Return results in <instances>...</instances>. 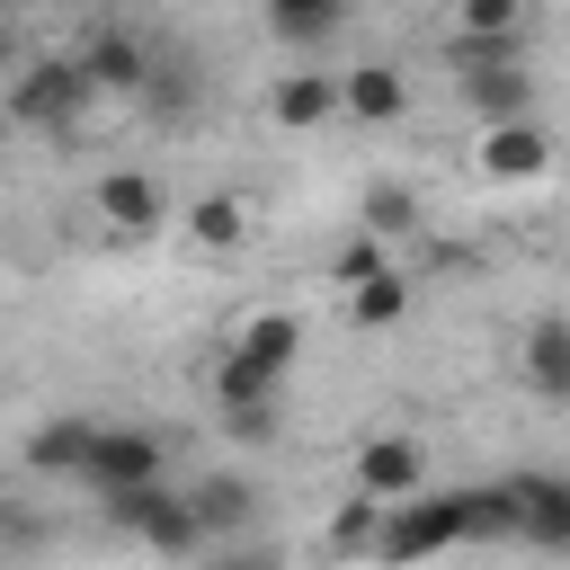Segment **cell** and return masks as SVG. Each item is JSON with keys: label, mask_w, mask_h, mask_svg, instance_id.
Returning a JSON list of instances; mask_svg holds the SVG:
<instances>
[{"label": "cell", "mask_w": 570, "mask_h": 570, "mask_svg": "<svg viewBox=\"0 0 570 570\" xmlns=\"http://www.w3.org/2000/svg\"><path fill=\"white\" fill-rule=\"evenodd\" d=\"M445 543H463V490H410V499H392L383 517H374V561L383 570H410V561H428V552H445Z\"/></svg>", "instance_id": "1"}, {"label": "cell", "mask_w": 570, "mask_h": 570, "mask_svg": "<svg viewBox=\"0 0 570 570\" xmlns=\"http://www.w3.org/2000/svg\"><path fill=\"white\" fill-rule=\"evenodd\" d=\"M285 365H294V321H249L240 330V347L214 365V401L223 410H267L276 401V383H285Z\"/></svg>", "instance_id": "2"}, {"label": "cell", "mask_w": 570, "mask_h": 570, "mask_svg": "<svg viewBox=\"0 0 570 570\" xmlns=\"http://www.w3.org/2000/svg\"><path fill=\"white\" fill-rule=\"evenodd\" d=\"M142 481H160V436H151V428H107V419H98V436H89V454H80V490L116 499V490H142Z\"/></svg>", "instance_id": "3"}, {"label": "cell", "mask_w": 570, "mask_h": 570, "mask_svg": "<svg viewBox=\"0 0 570 570\" xmlns=\"http://www.w3.org/2000/svg\"><path fill=\"white\" fill-rule=\"evenodd\" d=\"M463 98H472L490 125H517V116H525L534 80H525V62H517V36H508V45H463Z\"/></svg>", "instance_id": "4"}, {"label": "cell", "mask_w": 570, "mask_h": 570, "mask_svg": "<svg viewBox=\"0 0 570 570\" xmlns=\"http://www.w3.org/2000/svg\"><path fill=\"white\" fill-rule=\"evenodd\" d=\"M107 517L125 525V534H142L151 552H196L205 534H196V517H187V499L169 490V481H142V490H116L107 499Z\"/></svg>", "instance_id": "5"}, {"label": "cell", "mask_w": 570, "mask_h": 570, "mask_svg": "<svg viewBox=\"0 0 570 570\" xmlns=\"http://www.w3.org/2000/svg\"><path fill=\"white\" fill-rule=\"evenodd\" d=\"M89 98H98V89H89L80 62H27L18 89H9V116H18V125H71Z\"/></svg>", "instance_id": "6"}, {"label": "cell", "mask_w": 570, "mask_h": 570, "mask_svg": "<svg viewBox=\"0 0 570 570\" xmlns=\"http://www.w3.org/2000/svg\"><path fill=\"white\" fill-rule=\"evenodd\" d=\"M508 490V525L517 534H534V543H570V481H552V472H517V481H499Z\"/></svg>", "instance_id": "7"}, {"label": "cell", "mask_w": 570, "mask_h": 570, "mask_svg": "<svg viewBox=\"0 0 570 570\" xmlns=\"http://www.w3.org/2000/svg\"><path fill=\"white\" fill-rule=\"evenodd\" d=\"M419 481H428V463H419L410 436H374V445L356 454V499H383V508H392V499H410Z\"/></svg>", "instance_id": "8"}, {"label": "cell", "mask_w": 570, "mask_h": 570, "mask_svg": "<svg viewBox=\"0 0 570 570\" xmlns=\"http://www.w3.org/2000/svg\"><path fill=\"white\" fill-rule=\"evenodd\" d=\"M80 71H89V89H125V98L151 89V53H142L134 36H98V45L80 53Z\"/></svg>", "instance_id": "9"}, {"label": "cell", "mask_w": 570, "mask_h": 570, "mask_svg": "<svg viewBox=\"0 0 570 570\" xmlns=\"http://www.w3.org/2000/svg\"><path fill=\"white\" fill-rule=\"evenodd\" d=\"M249 508H258V490H249L240 472H214V481H196V490H187L196 534H232V525H249Z\"/></svg>", "instance_id": "10"}, {"label": "cell", "mask_w": 570, "mask_h": 570, "mask_svg": "<svg viewBox=\"0 0 570 570\" xmlns=\"http://www.w3.org/2000/svg\"><path fill=\"white\" fill-rule=\"evenodd\" d=\"M160 205H169V196H160V178H134V169H116V178L98 187V214H107L116 232H151V223H160Z\"/></svg>", "instance_id": "11"}, {"label": "cell", "mask_w": 570, "mask_h": 570, "mask_svg": "<svg viewBox=\"0 0 570 570\" xmlns=\"http://www.w3.org/2000/svg\"><path fill=\"white\" fill-rule=\"evenodd\" d=\"M543 160H552V151H543V134H534L525 116H517V125H490V142H481V169H490V178H534Z\"/></svg>", "instance_id": "12"}, {"label": "cell", "mask_w": 570, "mask_h": 570, "mask_svg": "<svg viewBox=\"0 0 570 570\" xmlns=\"http://www.w3.org/2000/svg\"><path fill=\"white\" fill-rule=\"evenodd\" d=\"M89 436H98V419H45V428L27 436V463H36V472H71V481H80Z\"/></svg>", "instance_id": "13"}, {"label": "cell", "mask_w": 570, "mask_h": 570, "mask_svg": "<svg viewBox=\"0 0 570 570\" xmlns=\"http://www.w3.org/2000/svg\"><path fill=\"white\" fill-rule=\"evenodd\" d=\"M338 107H347V116H374V125H383V116H401V71H392V62L347 71V80H338Z\"/></svg>", "instance_id": "14"}, {"label": "cell", "mask_w": 570, "mask_h": 570, "mask_svg": "<svg viewBox=\"0 0 570 570\" xmlns=\"http://www.w3.org/2000/svg\"><path fill=\"white\" fill-rule=\"evenodd\" d=\"M338 18H347V0H267V27H276L285 45H321Z\"/></svg>", "instance_id": "15"}, {"label": "cell", "mask_w": 570, "mask_h": 570, "mask_svg": "<svg viewBox=\"0 0 570 570\" xmlns=\"http://www.w3.org/2000/svg\"><path fill=\"white\" fill-rule=\"evenodd\" d=\"M525 365H534V383H543V392H570V330H561V321H534Z\"/></svg>", "instance_id": "16"}, {"label": "cell", "mask_w": 570, "mask_h": 570, "mask_svg": "<svg viewBox=\"0 0 570 570\" xmlns=\"http://www.w3.org/2000/svg\"><path fill=\"white\" fill-rule=\"evenodd\" d=\"M330 107H338V89H330L321 71H294V80L276 89V116H285V125H321Z\"/></svg>", "instance_id": "17"}, {"label": "cell", "mask_w": 570, "mask_h": 570, "mask_svg": "<svg viewBox=\"0 0 570 570\" xmlns=\"http://www.w3.org/2000/svg\"><path fill=\"white\" fill-rule=\"evenodd\" d=\"M517 18H525V0H463L472 45H508V36H517Z\"/></svg>", "instance_id": "18"}, {"label": "cell", "mask_w": 570, "mask_h": 570, "mask_svg": "<svg viewBox=\"0 0 570 570\" xmlns=\"http://www.w3.org/2000/svg\"><path fill=\"white\" fill-rule=\"evenodd\" d=\"M401 303H410L401 276H365V285H356V321H401Z\"/></svg>", "instance_id": "19"}, {"label": "cell", "mask_w": 570, "mask_h": 570, "mask_svg": "<svg viewBox=\"0 0 570 570\" xmlns=\"http://www.w3.org/2000/svg\"><path fill=\"white\" fill-rule=\"evenodd\" d=\"M374 517H383V499H347L338 525H330V543H338V552H365V543H374Z\"/></svg>", "instance_id": "20"}, {"label": "cell", "mask_w": 570, "mask_h": 570, "mask_svg": "<svg viewBox=\"0 0 570 570\" xmlns=\"http://www.w3.org/2000/svg\"><path fill=\"white\" fill-rule=\"evenodd\" d=\"M196 240H240V205L205 196V205H196Z\"/></svg>", "instance_id": "21"}, {"label": "cell", "mask_w": 570, "mask_h": 570, "mask_svg": "<svg viewBox=\"0 0 570 570\" xmlns=\"http://www.w3.org/2000/svg\"><path fill=\"white\" fill-rule=\"evenodd\" d=\"M365 223H374V232H401V223H410V196H401V187H374V196H365Z\"/></svg>", "instance_id": "22"}, {"label": "cell", "mask_w": 570, "mask_h": 570, "mask_svg": "<svg viewBox=\"0 0 570 570\" xmlns=\"http://www.w3.org/2000/svg\"><path fill=\"white\" fill-rule=\"evenodd\" d=\"M214 570H276L267 552H214Z\"/></svg>", "instance_id": "23"}]
</instances>
